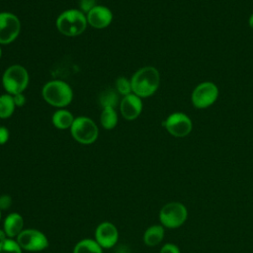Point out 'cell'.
Masks as SVG:
<instances>
[{
  "label": "cell",
  "instance_id": "1",
  "mask_svg": "<svg viewBox=\"0 0 253 253\" xmlns=\"http://www.w3.org/2000/svg\"><path fill=\"white\" fill-rule=\"evenodd\" d=\"M160 75L153 66H143L133 73L130 78L131 91L140 98L153 95L159 87Z\"/></svg>",
  "mask_w": 253,
  "mask_h": 253
},
{
  "label": "cell",
  "instance_id": "2",
  "mask_svg": "<svg viewBox=\"0 0 253 253\" xmlns=\"http://www.w3.org/2000/svg\"><path fill=\"white\" fill-rule=\"evenodd\" d=\"M57 31L66 37H77L87 28V18L79 9H67L61 12L55 21Z\"/></svg>",
  "mask_w": 253,
  "mask_h": 253
},
{
  "label": "cell",
  "instance_id": "3",
  "mask_svg": "<svg viewBox=\"0 0 253 253\" xmlns=\"http://www.w3.org/2000/svg\"><path fill=\"white\" fill-rule=\"evenodd\" d=\"M43 100L52 107L62 109L68 106L73 99V91L68 83L62 80H50L42 89Z\"/></svg>",
  "mask_w": 253,
  "mask_h": 253
},
{
  "label": "cell",
  "instance_id": "4",
  "mask_svg": "<svg viewBox=\"0 0 253 253\" xmlns=\"http://www.w3.org/2000/svg\"><path fill=\"white\" fill-rule=\"evenodd\" d=\"M28 70L20 64H13L6 68L2 75V85L6 93L15 95L23 93L29 85Z\"/></svg>",
  "mask_w": 253,
  "mask_h": 253
},
{
  "label": "cell",
  "instance_id": "5",
  "mask_svg": "<svg viewBox=\"0 0 253 253\" xmlns=\"http://www.w3.org/2000/svg\"><path fill=\"white\" fill-rule=\"evenodd\" d=\"M188 218V210L180 202H170L159 211V220L165 228L175 229L182 226Z\"/></svg>",
  "mask_w": 253,
  "mask_h": 253
},
{
  "label": "cell",
  "instance_id": "6",
  "mask_svg": "<svg viewBox=\"0 0 253 253\" xmlns=\"http://www.w3.org/2000/svg\"><path fill=\"white\" fill-rule=\"evenodd\" d=\"M72 137L81 144H91L99 136V129L96 123L84 116L76 117L70 127Z\"/></svg>",
  "mask_w": 253,
  "mask_h": 253
},
{
  "label": "cell",
  "instance_id": "7",
  "mask_svg": "<svg viewBox=\"0 0 253 253\" xmlns=\"http://www.w3.org/2000/svg\"><path fill=\"white\" fill-rule=\"evenodd\" d=\"M21 21L11 12H0V44L13 42L20 35Z\"/></svg>",
  "mask_w": 253,
  "mask_h": 253
},
{
  "label": "cell",
  "instance_id": "8",
  "mask_svg": "<svg viewBox=\"0 0 253 253\" xmlns=\"http://www.w3.org/2000/svg\"><path fill=\"white\" fill-rule=\"evenodd\" d=\"M16 241L24 250L36 252L42 251L48 246L46 236L37 229H24L18 236Z\"/></svg>",
  "mask_w": 253,
  "mask_h": 253
},
{
  "label": "cell",
  "instance_id": "9",
  "mask_svg": "<svg viewBox=\"0 0 253 253\" xmlns=\"http://www.w3.org/2000/svg\"><path fill=\"white\" fill-rule=\"evenodd\" d=\"M218 96V90L212 82L199 84L192 93V103L198 109H205L213 104Z\"/></svg>",
  "mask_w": 253,
  "mask_h": 253
},
{
  "label": "cell",
  "instance_id": "10",
  "mask_svg": "<svg viewBox=\"0 0 253 253\" xmlns=\"http://www.w3.org/2000/svg\"><path fill=\"white\" fill-rule=\"evenodd\" d=\"M163 126L167 131L175 137H184L192 130V122L190 118L183 113L171 114L165 122H163Z\"/></svg>",
  "mask_w": 253,
  "mask_h": 253
},
{
  "label": "cell",
  "instance_id": "11",
  "mask_svg": "<svg viewBox=\"0 0 253 253\" xmlns=\"http://www.w3.org/2000/svg\"><path fill=\"white\" fill-rule=\"evenodd\" d=\"M86 18L89 26L97 30H102L111 25L114 16L108 7L96 5L86 14Z\"/></svg>",
  "mask_w": 253,
  "mask_h": 253
},
{
  "label": "cell",
  "instance_id": "12",
  "mask_svg": "<svg viewBox=\"0 0 253 253\" xmlns=\"http://www.w3.org/2000/svg\"><path fill=\"white\" fill-rule=\"evenodd\" d=\"M120 113L127 121H132L138 118L142 111V101L137 95L130 93L124 96L119 104Z\"/></svg>",
  "mask_w": 253,
  "mask_h": 253
},
{
  "label": "cell",
  "instance_id": "13",
  "mask_svg": "<svg viewBox=\"0 0 253 253\" xmlns=\"http://www.w3.org/2000/svg\"><path fill=\"white\" fill-rule=\"evenodd\" d=\"M119 238V232L117 227L109 221L100 223L95 231V240L102 248L113 247Z\"/></svg>",
  "mask_w": 253,
  "mask_h": 253
},
{
  "label": "cell",
  "instance_id": "14",
  "mask_svg": "<svg viewBox=\"0 0 253 253\" xmlns=\"http://www.w3.org/2000/svg\"><path fill=\"white\" fill-rule=\"evenodd\" d=\"M24 219L17 212H12L4 220V231L8 238L17 237L24 229Z\"/></svg>",
  "mask_w": 253,
  "mask_h": 253
},
{
  "label": "cell",
  "instance_id": "15",
  "mask_svg": "<svg viewBox=\"0 0 253 253\" xmlns=\"http://www.w3.org/2000/svg\"><path fill=\"white\" fill-rule=\"evenodd\" d=\"M165 227L161 224H154L149 226L143 234V242L149 247H154L161 243L164 238Z\"/></svg>",
  "mask_w": 253,
  "mask_h": 253
},
{
  "label": "cell",
  "instance_id": "16",
  "mask_svg": "<svg viewBox=\"0 0 253 253\" xmlns=\"http://www.w3.org/2000/svg\"><path fill=\"white\" fill-rule=\"evenodd\" d=\"M74 119L75 118L70 111L62 108L53 113L51 117V123L53 126L58 129H67L71 127Z\"/></svg>",
  "mask_w": 253,
  "mask_h": 253
},
{
  "label": "cell",
  "instance_id": "17",
  "mask_svg": "<svg viewBox=\"0 0 253 253\" xmlns=\"http://www.w3.org/2000/svg\"><path fill=\"white\" fill-rule=\"evenodd\" d=\"M118 120L119 118L115 108H111V107L103 108L100 115V123L105 129L107 130L113 129L117 126Z\"/></svg>",
  "mask_w": 253,
  "mask_h": 253
},
{
  "label": "cell",
  "instance_id": "18",
  "mask_svg": "<svg viewBox=\"0 0 253 253\" xmlns=\"http://www.w3.org/2000/svg\"><path fill=\"white\" fill-rule=\"evenodd\" d=\"M16 106L13 96L5 93L0 95V119H8L15 112Z\"/></svg>",
  "mask_w": 253,
  "mask_h": 253
},
{
  "label": "cell",
  "instance_id": "19",
  "mask_svg": "<svg viewBox=\"0 0 253 253\" xmlns=\"http://www.w3.org/2000/svg\"><path fill=\"white\" fill-rule=\"evenodd\" d=\"M73 253H103L102 247L97 243L96 240L83 239L79 241L74 249Z\"/></svg>",
  "mask_w": 253,
  "mask_h": 253
},
{
  "label": "cell",
  "instance_id": "20",
  "mask_svg": "<svg viewBox=\"0 0 253 253\" xmlns=\"http://www.w3.org/2000/svg\"><path fill=\"white\" fill-rule=\"evenodd\" d=\"M100 104L102 108H116L120 104L119 93L114 89H108L100 95Z\"/></svg>",
  "mask_w": 253,
  "mask_h": 253
},
{
  "label": "cell",
  "instance_id": "21",
  "mask_svg": "<svg viewBox=\"0 0 253 253\" xmlns=\"http://www.w3.org/2000/svg\"><path fill=\"white\" fill-rule=\"evenodd\" d=\"M0 253H22V248L16 240L6 238L0 241Z\"/></svg>",
  "mask_w": 253,
  "mask_h": 253
},
{
  "label": "cell",
  "instance_id": "22",
  "mask_svg": "<svg viewBox=\"0 0 253 253\" xmlns=\"http://www.w3.org/2000/svg\"><path fill=\"white\" fill-rule=\"evenodd\" d=\"M116 91L119 93V95L126 96L130 93H132L131 91V84H130V80H128L126 77H119L116 80Z\"/></svg>",
  "mask_w": 253,
  "mask_h": 253
},
{
  "label": "cell",
  "instance_id": "23",
  "mask_svg": "<svg viewBox=\"0 0 253 253\" xmlns=\"http://www.w3.org/2000/svg\"><path fill=\"white\" fill-rule=\"evenodd\" d=\"M96 0H80V9L84 14H87L96 6Z\"/></svg>",
  "mask_w": 253,
  "mask_h": 253
},
{
  "label": "cell",
  "instance_id": "24",
  "mask_svg": "<svg viewBox=\"0 0 253 253\" xmlns=\"http://www.w3.org/2000/svg\"><path fill=\"white\" fill-rule=\"evenodd\" d=\"M160 253H181V251L176 244L166 243L161 247Z\"/></svg>",
  "mask_w": 253,
  "mask_h": 253
},
{
  "label": "cell",
  "instance_id": "25",
  "mask_svg": "<svg viewBox=\"0 0 253 253\" xmlns=\"http://www.w3.org/2000/svg\"><path fill=\"white\" fill-rule=\"evenodd\" d=\"M12 204V199L8 195L0 196V210H7Z\"/></svg>",
  "mask_w": 253,
  "mask_h": 253
},
{
  "label": "cell",
  "instance_id": "26",
  "mask_svg": "<svg viewBox=\"0 0 253 253\" xmlns=\"http://www.w3.org/2000/svg\"><path fill=\"white\" fill-rule=\"evenodd\" d=\"M12 96H13V100H14L16 108L17 107H23L26 104V97L23 93H18V94L12 95Z\"/></svg>",
  "mask_w": 253,
  "mask_h": 253
},
{
  "label": "cell",
  "instance_id": "27",
  "mask_svg": "<svg viewBox=\"0 0 253 253\" xmlns=\"http://www.w3.org/2000/svg\"><path fill=\"white\" fill-rule=\"evenodd\" d=\"M10 136L9 129L6 126H0V145L5 144Z\"/></svg>",
  "mask_w": 253,
  "mask_h": 253
},
{
  "label": "cell",
  "instance_id": "28",
  "mask_svg": "<svg viewBox=\"0 0 253 253\" xmlns=\"http://www.w3.org/2000/svg\"><path fill=\"white\" fill-rule=\"evenodd\" d=\"M6 236H7V235H6L5 231H4L3 229H0V241L6 239Z\"/></svg>",
  "mask_w": 253,
  "mask_h": 253
},
{
  "label": "cell",
  "instance_id": "29",
  "mask_svg": "<svg viewBox=\"0 0 253 253\" xmlns=\"http://www.w3.org/2000/svg\"><path fill=\"white\" fill-rule=\"evenodd\" d=\"M249 26L251 29H253V14L249 18Z\"/></svg>",
  "mask_w": 253,
  "mask_h": 253
},
{
  "label": "cell",
  "instance_id": "30",
  "mask_svg": "<svg viewBox=\"0 0 253 253\" xmlns=\"http://www.w3.org/2000/svg\"><path fill=\"white\" fill-rule=\"evenodd\" d=\"M1 56H2V49H1V46H0V58H1Z\"/></svg>",
  "mask_w": 253,
  "mask_h": 253
},
{
  "label": "cell",
  "instance_id": "31",
  "mask_svg": "<svg viewBox=\"0 0 253 253\" xmlns=\"http://www.w3.org/2000/svg\"><path fill=\"white\" fill-rule=\"evenodd\" d=\"M0 219H1V211H0Z\"/></svg>",
  "mask_w": 253,
  "mask_h": 253
}]
</instances>
